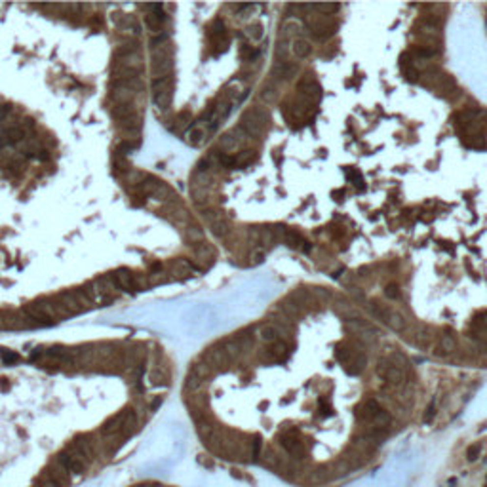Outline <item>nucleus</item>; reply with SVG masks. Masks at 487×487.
<instances>
[{
  "label": "nucleus",
  "instance_id": "f257e3e1",
  "mask_svg": "<svg viewBox=\"0 0 487 487\" xmlns=\"http://www.w3.org/2000/svg\"><path fill=\"white\" fill-rule=\"evenodd\" d=\"M110 280H112V283H114L116 289H122V291H126V293L137 291V278H135V274H131L128 268H118V270H114V272L110 274Z\"/></svg>",
  "mask_w": 487,
  "mask_h": 487
},
{
  "label": "nucleus",
  "instance_id": "f03ea898",
  "mask_svg": "<svg viewBox=\"0 0 487 487\" xmlns=\"http://www.w3.org/2000/svg\"><path fill=\"white\" fill-rule=\"evenodd\" d=\"M6 135L10 137V141H23L25 131H23V128L21 126H14V128H10V129H6Z\"/></svg>",
  "mask_w": 487,
  "mask_h": 487
},
{
  "label": "nucleus",
  "instance_id": "7ed1b4c3",
  "mask_svg": "<svg viewBox=\"0 0 487 487\" xmlns=\"http://www.w3.org/2000/svg\"><path fill=\"white\" fill-rule=\"evenodd\" d=\"M0 358L4 360V363H16V361H19V354L10 352L8 348H0Z\"/></svg>",
  "mask_w": 487,
  "mask_h": 487
}]
</instances>
